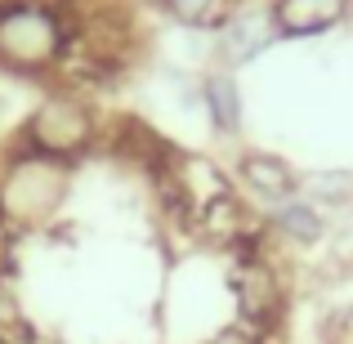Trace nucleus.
<instances>
[{
    "instance_id": "423d86ee",
    "label": "nucleus",
    "mask_w": 353,
    "mask_h": 344,
    "mask_svg": "<svg viewBox=\"0 0 353 344\" xmlns=\"http://www.w3.org/2000/svg\"><path fill=\"white\" fill-rule=\"evenodd\" d=\"M273 23L277 36H291V41H304V36H322L336 32L340 23L353 14V0H273Z\"/></svg>"
},
{
    "instance_id": "1a4fd4ad",
    "label": "nucleus",
    "mask_w": 353,
    "mask_h": 344,
    "mask_svg": "<svg viewBox=\"0 0 353 344\" xmlns=\"http://www.w3.org/2000/svg\"><path fill=\"white\" fill-rule=\"evenodd\" d=\"M237 295H241V313L250 322H268L277 313V304H282V286H277L273 268L264 259H250L237 273Z\"/></svg>"
},
{
    "instance_id": "9d476101",
    "label": "nucleus",
    "mask_w": 353,
    "mask_h": 344,
    "mask_svg": "<svg viewBox=\"0 0 353 344\" xmlns=\"http://www.w3.org/2000/svg\"><path fill=\"white\" fill-rule=\"evenodd\" d=\"M165 9H170L174 23L183 27H224V18L237 9V0H165Z\"/></svg>"
},
{
    "instance_id": "20e7f679",
    "label": "nucleus",
    "mask_w": 353,
    "mask_h": 344,
    "mask_svg": "<svg viewBox=\"0 0 353 344\" xmlns=\"http://www.w3.org/2000/svg\"><path fill=\"white\" fill-rule=\"evenodd\" d=\"M277 36V23H273V9H250V5H237L233 14L224 18V27L215 32V50H219V68H237V63H250L268 50Z\"/></svg>"
},
{
    "instance_id": "f257e3e1",
    "label": "nucleus",
    "mask_w": 353,
    "mask_h": 344,
    "mask_svg": "<svg viewBox=\"0 0 353 344\" xmlns=\"http://www.w3.org/2000/svg\"><path fill=\"white\" fill-rule=\"evenodd\" d=\"M68 54V32L59 14L41 0L0 5V68L18 77H45Z\"/></svg>"
},
{
    "instance_id": "7ed1b4c3",
    "label": "nucleus",
    "mask_w": 353,
    "mask_h": 344,
    "mask_svg": "<svg viewBox=\"0 0 353 344\" xmlns=\"http://www.w3.org/2000/svg\"><path fill=\"white\" fill-rule=\"evenodd\" d=\"M63 197H68V165L41 152L18 156L0 174V215L18 219V224H36V219L54 215Z\"/></svg>"
},
{
    "instance_id": "0eeeda50",
    "label": "nucleus",
    "mask_w": 353,
    "mask_h": 344,
    "mask_svg": "<svg viewBox=\"0 0 353 344\" xmlns=\"http://www.w3.org/2000/svg\"><path fill=\"white\" fill-rule=\"evenodd\" d=\"M201 108H206V121L215 134L237 139L241 121H246V108H241V85L228 68H215L201 77Z\"/></svg>"
},
{
    "instance_id": "f03ea898",
    "label": "nucleus",
    "mask_w": 353,
    "mask_h": 344,
    "mask_svg": "<svg viewBox=\"0 0 353 344\" xmlns=\"http://www.w3.org/2000/svg\"><path fill=\"white\" fill-rule=\"evenodd\" d=\"M23 139H27V152H41L50 161L68 165L99 143V121L77 94H63L59 90V94H45L32 108V117L23 125Z\"/></svg>"
},
{
    "instance_id": "6e6552de",
    "label": "nucleus",
    "mask_w": 353,
    "mask_h": 344,
    "mask_svg": "<svg viewBox=\"0 0 353 344\" xmlns=\"http://www.w3.org/2000/svg\"><path fill=\"white\" fill-rule=\"evenodd\" d=\"M268 224L282 232L286 241H295V246H313V241H322V232H327V215H322V206H313L309 197H286V201H273V206H268Z\"/></svg>"
},
{
    "instance_id": "9b49d317",
    "label": "nucleus",
    "mask_w": 353,
    "mask_h": 344,
    "mask_svg": "<svg viewBox=\"0 0 353 344\" xmlns=\"http://www.w3.org/2000/svg\"><path fill=\"white\" fill-rule=\"evenodd\" d=\"M300 192L313 201V206H345L353 197V170H322V174H309L300 179Z\"/></svg>"
},
{
    "instance_id": "39448f33",
    "label": "nucleus",
    "mask_w": 353,
    "mask_h": 344,
    "mask_svg": "<svg viewBox=\"0 0 353 344\" xmlns=\"http://www.w3.org/2000/svg\"><path fill=\"white\" fill-rule=\"evenodd\" d=\"M237 179L241 188H250L259 201H286V197H300V174L286 156L264 152V148H246L237 156Z\"/></svg>"
}]
</instances>
